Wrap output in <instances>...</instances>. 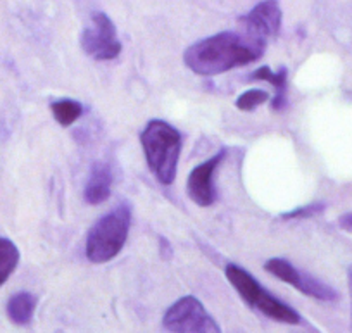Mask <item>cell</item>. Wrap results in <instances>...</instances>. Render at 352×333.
I'll use <instances>...</instances> for the list:
<instances>
[{"instance_id":"6da1fadb","label":"cell","mask_w":352,"mask_h":333,"mask_svg":"<svg viewBox=\"0 0 352 333\" xmlns=\"http://www.w3.org/2000/svg\"><path fill=\"white\" fill-rule=\"evenodd\" d=\"M266 40L247 32H221L199 40L184 54L185 66L201 76H216L261 59Z\"/></svg>"},{"instance_id":"7a4b0ae2","label":"cell","mask_w":352,"mask_h":333,"mask_svg":"<svg viewBox=\"0 0 352 333\" xmlns=\"http://www.w3.org/2000/svg\"><path fill=\"white\" fill-rule=\"evenodd\" d=\"M145 161L162 185H171L180 161V131L162 120L148 121L140 135Z\"/></svg>"},{"instance_id":"3957f363","label":"cell","mask_w":352,"mask_h":333,"mask_svg":"<svg viewBox=\"0 0 352 333\" xmlns=\"http://www.w3.org/2000/svg\"><path fill=\"white\" fill-rule=\"evenodd\" d=\"M131 207L120 204L111 213L104 214L87 235V257L90 263L104 264L121 253L130 233Z\"/></svg>"},{"instance_id":"277c9868","label":"cell","mask_w":352,"mask_h":333,"mask_svg":"<svg viewBox=\"0 0 352 333\" xmlns=\"http://www.w3.org/2000/svg\"><path fill=\"white\" fill-rule=\"evenodd\" d=\"M225 273L228 281L232 283V287L236 290V294H239L250 308L263 312L264 316H268L270 319H275V321L287 323V325H299V312H297L296 309L290 308V305H287L285 302L273 297V295L270 294L266 288L261 287L256 281V278L250 273H247L243 268L236 266V264H228Z\"/></svg>"},{"instance_id":"5b68a950","label":"cell","mask_w":352,"mask_h":333,"mask_svg":"<svg viewBox=\"0 0 352 333\" xmlns=\"http://www.w3.org/2000/svg\"><path fill=\"white\" fill-rule=\"evenodd\" d=\"M162 326L168 332H208L218 333L221 332L218 323L214 321L211 314L206 311L204 304L199 299L187 295L169 305L168 311L162 318Z\"/></svg>"},{"instance_id":"8992f818","label":"cell","mask_w":352,"mask_h":333,"mask_svg":"<svg viewBox=\"0 0 352 333\" xmlns=\"http://www.w3.org/2000/svg\"><path fill=\"white\" fill-rule=\"evenodd\" d=\"M80 43L85 52L97 61L116 59L123 49L113 19L104 12H94L90 23L81 32Z\"/></svg>"},{"instance_id":"52a82bcc","label":"cell","mask_w":352,"mask_h":333,"mask_svg":"<svg viewBox=\"0 0 352 333\" xmlns=\"http://www.w3.org/2000/svg\"><path fill=\"white\" fill-rule=\"evenodd\" d=\"M264 270L270 275L276 277L278 280L285 281V283L292 285L299 292L311 299H316L321 302H335L338 299L337 292L330 287V285L323 283L318 278L311 277V275L304 273V271L297 270L290 261L282 259V257H273L264 263Z\"/></svg>"},{"instance_id":"ba28073f","label":"cell","mask_w":352,"mask_h":333,"mask_svg":"<svg viewBox=\"0 0 352 333\" xmlns=\"http://www.w3.org/2000/svg\"><path fill=\"white\" fill-rule=\"evenodd\" d=\"M226 151H219L208 161L201 162L190 171L187 178V193L197 206L209 207L216 202V186H214V173L219 164L225 159Z\"/></svg>"},{"instance_id":"9c48e42d","label":"cell","mask_w":352,"mask_h":333,"mask_svg":"<svg viewBox=\"0 0 352 333\" xmlns=\"http://www.w3.org/2000/svg\"><path fill=\"white\" fill-rule=\"evenodd\" d=\"M243 32L263 40L276 36L282 28V9L276 0H263L240 18Z\"/></svg>"},{"instance_id":"30bf717a","label":"cell","mask_w":352,"mask_h":333,"mask_svg":"<svg viewBox=\"0 0 352 333\" xmlns=\"http://www.w3.org/2000/svg\"><path fill=\"white\" fill-rule=\"evenodd\" d=\"M111 186H113V171H111L109 164L96 162V164H92L87 185H85V200L92 206L106 202L111 195Z\"/></svg>"},{"instance_id":"8fae6325","label":"cell","mask_w":352,"mask_h":333,"mask_svg":"<svg viewBox=\"0 0 352 333\" xmlns=\"http://www.w3.org/2000/svg\"><path fill=\"white\" fill-rule=\"evenodd\" d=\"M250 80L256 81H268L275 88V97L272 100L273 111H282L287 107V80H289V71L287 67H280L278 71L270 69L268 66H261L259 69L250 74Z\"/></svg>"},{"instance_id":"7c38bea8","label":"cell","mask_w":352,"mask_h":333,"mask_svg":"<svg viewBox=\"0 0 352 333\" xmlns=\"http://www.w3.org/2000/svg\"><path fill=\"white\" fill-rule=\"evenodd\" d=\"M38 301L30 292H19L12 295L8 302V316L14 325L26 326L33 319Z\"/></svg>"},{"instance_id":"4fadbf2b","label":"cell","mask_w":352,"mask_h":333,"mask_svg":"<svg viewBox=\"0 0 352 333\" xmlns=\"http://www.w3.org/2000/svg\"><path fill=\"white\" fill-rule=\"evenodd\" d=\"M50 111H52L54 120L60 127L67 128L80 120L81 114H83V105L80 102L73 100V98H60V100L50 104Z\"/></svg>"},{"instance_id":"5bb4252c","label":"cell","mask_w":352,"mask_h":333,"mask_svg":"<svg viewBox=\"0 0 352 333\" xmlns=\"http://www.w3.org/2000/svg\"><path fill=\"white\" fill-rule=\"evenodd\" d=\"M19 249L14 242L9 239L0 237V287L9 280L12 273L16 271L19 264Z\"/></svg>"},{"instance_id":"9a60e30c","label":"cell","mask_w":352,"mask_h":333,"mask_svg":"<svg viewBox=\"0 0 352 333\" xmlns=\"http://www.w3.org/2000/svg\"><path fill=\"white\" fill-rule=\"evenodd\" d=\"M270 100L268 92L259 90V88H252V90H247L243 94L239 95L235 105L240 109V111H245V113H250L256 107L263 105L264 102Z\"/></svg>"},{"instance_id":"2e32d148","label":"cell","mask_w":352,"mask_h":333,"mask_svg":"<svg viewBox=\"0 0 352 333\" xmlns=\"http://www.w3.org/2000/svg\"><path fill=\"white\" fill-rule=\"evenodd\" d=\"M324 211L323 202L307 204V206L296 207V209L289 211V213L282 214V219H307V217H314Z\"/></svg>"},{"instance_id":"e0dca14e","label":"cell","mask_w":352,"mask_h":333,"mask_svg":"<svg viewBox=\"0 0 352 333\" xmlns=\"http://www.w3.org/2000/svg\"><path fill=\"white\" fill-rule=\"evenodd\" d=\"M338 225L345 230V232H351L352 233V213L347 214H342L340 219H338Z\"/></svg>"},{"instance_id":"ac0fdd59","label":"cell","mask_w":352,"mask_h":333,"mask_svg":"<svg viewBox=\"0 0 352 333\" xmlns=\"http://www.w3.org/2000/svg\"><path fill=\"white\" fill-rule=\"evenodd\" d=\"M347 280H349V288H351V297H352V266H349L347 270Z\"/></svg>"}]
</instances>
